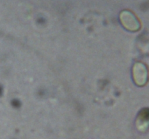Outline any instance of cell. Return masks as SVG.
Wrapping results in <instances>:
<instances>
[{"label":"cell","instance_id":"3","mask_svg":"<svg viewBox=\"0 0 149 139\" xmlns=\"http://www.w3.org/2000/svg\"><path fill=\"white\" fill-rule=\"evenodd\" d=\"M149 125V110L145 109L142 111L137 120V127L140 130H143L148 128Z\"/></svg>","mask_w":149,"mask_h":139},{"label":"cell","instance_id":"2","mask_svg":"<svg viewBox=\"0 0 149 139\" xmlns=\"http://www.w3.org/2000/svg\"><path fill=\"white\" fill-rule=\"evenodd\" d=\"M132 77L134 82L138 86L146 85L148 78V71L146 65L141 62L134 64L132 67Z\"/></svg>","mask_w":149,"mask_h":139},{"label":"cell","instance_id":"1","mask_svg":"<svg viewBox=\"0 0 149 139\" xmlns=\"http://www.w3.org/2000/svg\"><path fill=\"white\" fill-rule=\"evenodd\" d=\"M122 25L130 31H137L141 28V23L136 16L129 10H123L119 14Z\"/></svg>","mask_w":149,"mask_h":139}]
</instances>
